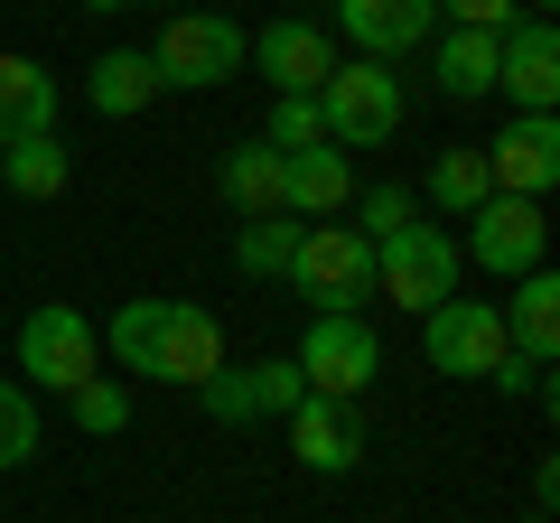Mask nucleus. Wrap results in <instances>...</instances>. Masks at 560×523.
Segmentation results:
<instances>
[{"mask_svg":"<svg viewBox=\"0 0 560 523\" xmlns=\"http://www.w3.org/2000/svg\"><path fill=\"white\" fill-rule=\"evenodd\" d=\"M94 337H103V356H113L121 374L178 383V393H197V383L224 364V327L206 318L197 300H121Z\"/></svg>","mask_w":560,"mask_h":523,"instance_id":"f257e3e1","label":"nucleus"},{"mask_svg":"<svg viewBox=\"0 0 560 523\" xmlns=\"http://www.w3.org/2000/svg\"><path fill=\"white\" fill-rule=\"evenodd\" d=\"M420 346H430V374L504 383V393H541V403H551V364H523V356H514L495 300H440L430 318H420Z\"/></svg>","mask_w":560,"mask_h":523,"instance_id":"f03ea898","label":"nucleus"},{"mask_svg":"<svg viewBox=\"0 0 560 523\" xmlns=\"http://www.w3.org/2000/svg\"><path fill=\"white\" fill-rule=\"evenodd\" d=\"M458 234H448V224H430V216H411L401 224V234H383L374 243V290L393 309H411V318H430V309L440 300H458Z\"/></svg>","mask_w":560,"mask_h":523,"instance_id":"7ed1b4c3","label":"nucleus"},{"mask_svg":"<svg viewBox=\"0 0 560 523\" xmlns=\"http://www.w3.org/2000/svg\"><path fill=\"white\" fill-rule=\"evenodd\" d=\"M243 38H253V28L224 20V10H168L160 47H150L160 94H215V84H234L243 75Z\"/></svg>","mask_w":560,"mask_h":523,"instance_id":"20e7f679","label":"nucleus"},{"mask_svg":"<svg viewBox=\"0 0 560 523\" xmlns=\"http://www.w3.org/2000/svg\"><path fill=\"white\" fill-rule=\"evenodd\" d=\"M280 281L300 290L318 318H355V300H374V243L355 224H300V253Z\"/></svg>","mask_w":560,"mask_h":523,"instance_id":"39448f33","label":"nucleus"},{"mask_svg":"<svg viewBox=\"0 0 560 523\" xmlns=\"http://www.w3.org/2000/svg\"><path fill=\"white\" fill-rule=\"evenodd\" d=\"M318 121L327 150H383L401 131V75L374 57H337V75L318 84Z\"/></svg>","mask_w":560,"mask_h":523,"instance_id":"423d86ee","label":"nucleus"},{"mask_svg":"<svg viewBox=\"0 0 560 523\" xmlns=\"http://www.w3.org/2000/svg\"><path fill=\"white\" fill-rule=\"evenodd\" d=\"M20 374H28V393H75V383H94V374H103L94 318L66 309V300L28 309V318H20Z\"/></svg>","mask_w":560,"mask_h":523,"instance_id":"0eeeda50","label":"nucleus"},{"mask_svg":"<svg viewBox=\"0 0 560 523\" xmlns=\"http://www.w3.org/2000/svg\"><path fill=\"white\" fill-rule=\"evenodd\" d=\"M290 364H300V383L318 403H364L374 374H383V337L364 318H308V337H300Z\"/></svg>","mask_w":560,"mask_h":523,"instance_id":"6e6552de","label":"nucleus"},{"mask_svg":"<svg viewBox=\"0 0 560 523\" xmlns=\"http://www.w3.org/2000/svg\"><path fill=\"white\" fill-rule=\"evenodd\" d=\"M458 262H477L495 281H523V271L551 262V224H541L533 197H486L477 216H467V234H458Z\"/></svg>","mask_w":560,"mask_h":523,"instance_id":"1a4fd4ad","label":"nucleus"},{"mask_svg":"<svg viewBox=\"0 0 560 523\" xmlns=\"http://www.w3.org/2000/svg\"><path fill=\"white\" fill-rule=\"evenodd\" d=\"M477 160H486V178H495V197H533L541 206L560 187V113H514Z\"/></svg>","mask_w":560,"mask_h":523,"instance_id":"9d476101","label":"nucleus"},{"mask_svg":"<svg viewBox=\"0 0 560 523\" xmlns=\"http://www.w3.org/2000/svg\"><path fill=\"white\" fill-rule=\"evenodd\" d=\"M243 66L271 75V94H318V84L337 75V38H327L318 20H271V28L243 38Z\"/></svg>","mask_w":560,"mask_h":523,"instance_id":"9b49d317","label":"nucleus"},{"mask_svg":"<svg viewBox=\"0 0 560 523\" xmlns=\"http://www.w3.org/2000/svg\"><path fill=\"white\" fill-rule=\"evenodd\" d=\"M495 94L514 113H560V28L551 20H514L495 38Z\"/></svg>","mask_w":560,"mask_h":523,"instance_id":"f8f14e48","label":"nucleus"},{"mask_svg":"<svg viewBox=\"0 0 560 523\" xmlns=\"http://www.w3.org/2000/svg\"><path fill=\"white\" fill-rule=\"evenodd\" d=\"M327 10H337L346 47H355V57H374V66L411 57V47L430 38V20H440V0H327Z\"/></svg>","mask_w":560,"mask_h":523,"instance_id":"ddd939ff","label":"nucleus"},{"mask_svg":"<svg viewBox=\"0 0 560 523\" xmlns=\"http://www.w3.org/2000/svg\"><path fill=\"white\" fill-rule=\"evenodd\" d=\"M290 458H300L308 477H355V467H364V411L308 393V403L290 411Z\"/></svg>","mask_w":560,"mask_h":523,"instance_id":"4468645a","label":"nucleus"},{"mask_svg":"<svg viewBox=\"0 0 560 523\" xmlns=\"http://www.w3.org/2000/svg\"><path fill=\"white\" fill-rule=\"evenodd\" d=\"M346 206H355V168H346V150H290V160H280V216L337 224Z\"/></svg>","mask_w":560,"mask_h":523,"instance_id":"2eb2a0df","label":"nucleus"},{"mask_svg":"<svg viewBox=\"0 0 560 523\" xmlns=\"http://www.w3.org/2000/svg\"><path fill=\"white\" fill-rule=\"evenodd\" d=\"M84 103H94L103 121H140L150 103H160V66H150V47H103V57L84 66Z\"/></svg>","mask_w":560,"mask_h":523,"instance_id":"dca6fc26","label":"nucleus"},{"mask_svg":"<svg viewBox=\"0 0 560 523\" xmlns=\"http://www.w3.org/2000/svg\"><path fill=\"white\" fill-rule=\"evenodd\" d=\"M495 318H504V337H514L523 364H551V356H560V281H551V262H541V271H523L514 300H504Z\"/></svg>","mask_w":560,"mask_h":523,"instance_id":"f3484780","label":"nucleus"},{"mask_svg":"<svg viewBox=\"0 0 560 523\" xmlns=\"http://www.w3.org/2000/svg\"><path fill=\"white\" fill-rule=\"evenodd\" d=\"M57 131V75L38 57H0V150Z\"/></svg>","mask_w":560,"mask_h":523,"instance_id":"a211bd4d","label":"nucleus"},{"mask_svg":"<svg viewBox=\"0 0 560 523\" xmlns=\"http://www.w3.org/2000/svg\"><path fill=\"white\" fill-rule=\"evenodd\" d=\"M215 197L234 206L243 224H253V216H280V150H271V141H234V150L215 160Z\"/></svg>","mask_w":560,"mask_h":523,"instance_id":"6ab92c4d","label":"nucleus"},{"mask_svg":"<svg viewBox=\"0 0 560 523\" xmlns=\"http://www.w3.org/2000/svg\"><path fill=\"white\" fill-rule=\"evenodd\" d=\"M430 75H440L448 103H486L495 94V38H486V28H448L440 57H430Z\"/></svg>","mask_w":560,"mask_h":523,"instance_id":"aec40b11","label":"nucleus"},{"mask_svg":"<svg viewBox=\"0 0 560 523\" xmlns=\"http://www.w3.org/2000/svg\"><path fill=\"white\" fill-rule=\"evenodd\" d=\"M66 178H75V160H66L57 131H38V141H10V150H0V187H20V197H38V206H57Z\"/></svg>","mask_w":560,"mask_h":523,"instance_id":"412c9836","label":"nucleus"},{"mask_svg":"<svg viewBox=\"0 0 560 523\" xmlns=\"http://www.w3.org/2000/svg\"><path fill=\"white\" fill-rule=\"evenodd\" d=\"M495 197V178H486V160L477 150H440V160H430V206H440V216H477V206Z\"/></svg>","mask_w":560,"mask_h":523,"instance_id":"4be33fe9","label":"nucleus"},{"mask_svg":"<svg viewBox=\"0 0 560 523\" xmlns=\"http://www.w3.org/2000/svg\"><path fill=\"white\" fill-rule=\"evenodd\" d=\"M290 253H300V216H253V224L234 234L243 281H280V271H290Z\"/></svg>","mask_w":560,"mask_h":523,"instance_id":"5701e85b","label":"nucleus"},{"mask_svg":"<svg viewBox=\"0 0 560 523\" xmlns=\"http://www.w3.org/2000/svg\"><path fill=\"white\" fill-rule=\"evenodd\" d=\"M38 440H47L38 430V393L0 374V477H20V467L38 458Z\"/></svg>","mask_w":560,"mask_h":523,"instance_id":"b1692460","label":"nucleus"},{"mask_svg":"<svg viewBox=\"0 0 560 523\" xmlns=\"http://www.w3.org/2000/svg\"><path fill=\"white\" fill-rule=\"evenodd\" d=\"M66 411H75V430H84V440H121V430H131V393H121L113 374L75 383V393H66Z\"/></svg>","mask_w":560,"mask_h":523,"instance_id":"393cba45","label":"nucleus"},{"mask_svg":"<svg viewBox=\"0 0 560 523\" xmlns=\"http://www.w3.org/2000/svg\"><path fill=\"white\" fill-rule=\"evenodd\" d=\"M261 141L290 160V150H327V121H318V94H271V121H261Z\"/></svg>","mask_w":560,"mask_h":523,"instance_id":"a878e982","label":"nucleus"},{"mask_svg":"<svg viewBox=\"0 0 560 523\" xmlns=\"http://www.w3.org/2000/svg\"><path fill=\"white\" fill-rule=\"evenodd\" d=\"M197 393H206V421H224V430H253L261 421V411H253V364H234V356H224Z\"/></svg>","mask_w":560,"mask_h":523,"instance_id":"bb28decb","label":"nucleus"},{"mask_svg":"<svg viewBox=\"0 0 560 523\" xmlns=\"http://www.w3.org/2000/svg\"><path fill=\"white\" fill-rule=\"evenodd\" d=\"M300 403H308L300 364H290V356H261V364H253V411H261V421H290Z\"/></svg>","mask_w":560,"mask_h":523,"instance_id":"cd10ccee","label":"nucleus"},{"mask_svg":"<svg viewBox=\"0 0 560 523\" xmlns=\"http://www.w3.org/2000/svg\"><path fill=\"white\" fill-rule=\"evenodd\" d=\"M411 216H420V197H411V187H364V197H355V234H364V243L401 234Z\"/></svg>","mask_w":560,"mask_h":523,"instance_id":"c85d7f7f","label":"nucleus"},{"mask_svg":"<svg viewBox=\"0 0 560 523\" xmlns=\"http://www.w3.org/2000/svg\"><path fill=\"white\" fill-rule=\"evenodd\" d=\"M448 28H486V38H504V28L523 20V0H440Z\"/></svg>","mask_w":560,"mask_h":523,"instance_id":"c756f323","label":"nucleus"},{"mask_svg":"<svg viewBox=\"0 0 560 523\" xmlns=\"http://www.w3.org/2000/svg\"><path fill=\"white\" fill-rule=\"evenodd\" d=\"M84 10H94V20H113V10H131V0H84Z\"/></svg>","mask_w":560,"mask_h":523,"instance_id":"7c9ffc66","label":"nucleus"},{"mask_svg":"<svg viewBox=\"0 0 560 523\" xmlns=\"http://www.w3.org/2000/svg\"><path fill=\"white\" fill-rule=\"evenodd\" d=\"M523 523H551V514H523Z\"/></svg>","mask_w":560,"mask_h":523,"instance_id":"2f4dec72","label":"nucleus"},{"mask_svg":"<svg viewBox=\"0 0 560 523\" xmlns=\"http://www.w3.org/2000/svg\"><path fill=\"white\" fill-rule=\"evenodd\" d=\"M160 10H178V0H160Z\"/></svg>","mask_w":560,"mask_h":523,"instance_id":"473e14b6","label":"nucleus"}]
</instances>
